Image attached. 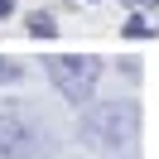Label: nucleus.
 <instances>
[{
	"label": "nucleus",
	"instance_id": "f257e3e1",
	"mask_svg": "<svg viewBox=\"0 0 159 159\" xmlns=\"http://www.w3.org/2000/svg\"><path fill=\"white\" fill-rule=\"evenodd\" d=\"M135 130H140V106L135 101H101V106H92L82 116L77 135L87 145H125V140H135Z\"/></svg>",
	"mask_w": 159,
	"mask_h": 159
},
{
	"label": "nucleus",
	"instance_id": "f03ea898",
	"mask_svg": "<svg viewBox=\"0 0 159 159\" xmlns=\"http://www.w3.org/2000/svg\"><path fill=\"white\" fill-rule=\"evenodd\" d=\"M43 72L72 106H82V101H92V92L101 82V58H92V53H53V58H43Z\"/></svg>",
	"mask_w": 159,
	"mask_h": 159
},
{
	"label": "nucleus",
	"instance_id": "7ed1b4c3",
	"mask_svg": "<svg viewBox=\"0 0 159 159\" xmlns=\"http://www.w3.org/2000/svg\"><path fill=\"white\" fill-rule=\"evenodd\" d=\"M39 154V130L20 111H0V159H34Z\"/></svg>",
	"mask_w": 159,
	"mask_h": 159
},
{
	"label": "nucleus",
	"instance_id": "20e7f679",
	"mask_svg": "<svg viewBox=\"0 0 159 159\" xmlns=\"http://www.w3.org/2000/svg\"><path fill=\"white\" fill-rule=\"evenodd\" d=\"M24 29H29L34 39H53V34H58V24H53L48 10H29V15H24Z\"/></svg>",
	"mask_w": 159,
	"mask_h": 159
},
{
	"label": "nucleus",
	"instance_id": "39448f33",
	"mask_svg": "<svg viewBox=\"0 0 159 159\" xmlns=\"http://www.w3.org/2000/svg\"><path fill=\"white\" fill-rule=\"evenodd\" d=\"M24 77V63H15V58H0V82H20Z\"/></svg>",
	"mask_w": 159,
	"mask_h": 159
},
{
	"label": "nucleus",
	"instance_id": "423d86ee",
	"mask_svg": "<svg viewBox=\"0 0 159 159\" xmlns=\"http://www.w3.org/2000/svg\"><path fill=\"white\" fill-rule=\"evenodd\" d=\"M125 34H130V39H154L159 29H149V24H145V20H140V15H135V20L125 24Z\"/></svg>",
	"mask_w": 159,
	"mask_h": 159
},
{
	"label": "nucleus",
	"instance_id": "0eeeda50",
	"mask_svg": "<svg viewBox=\"0 0 159 159\" xmlns=\"http://www.w3.org/2000/svg\"><path fill=\"white\" fill-rule=\"evenodd\" d=\"M15 10V0H0V20H5V15H10Z\"/></svg>",
	"mask_w": 159,
	"mask_h": 159
},
{
	"label": "nucleus",
	"instance_id": "6e6552de",
	"mask_svg": "<svg viewBox=\"0 0 159 159\" xmlns=\"http://www.w3.org/2000/svg\"><path fill=\"white\" fill-rule=\"evenodd\" d=\"M130 5H159V0H130Z\"/></svg>",
	"mask_w": 159,
	"mask_h": 159
}]
</instances>
